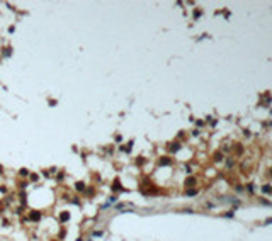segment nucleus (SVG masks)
<instances>
[{"instance_id":"f257e3e1","label":"nucleus","mask_w":272,"mask_h":241,"mask_svg":"<svg viewBox=\"0 0 272 241\" xmlns=\"http://www.w3.org/2000/svg\"><path fill=\"white\" fill-rule=\"evenodd\" d=\"M112 190H114V192H116V190H123V187H121V182H119V180H114Z\"/></svg>"},{"instance_id":"f03ea898","label":"nucleus","mask_w":272,"mask_h":241,"mask_svg":"<svg viewBox=\"0 0 272 241\" xmlns=\"http://www.w3.org/2000/svg\"><path fill=\"white\" fill-rule=\"evenodd\" d=\"M29 217H31L32 221H39V219H41V214H39V212H31Z\"/></svg>"},{"instance_id":"7ed1b4c3","label":"nucleus","mask_w":272,"mask_h":241,"mask_svg":"<svg viewBox=\"0 0 272 241\" xmlns=\"http://www.w3.org/2000/svg\"><path fill=\"white\" fill-rule=\"evenodd\" d=\"M75 189H77V190H85V183H83V182L75 183Z\"/></svg>"},{"instance_id":"20e7f679","label":"nucleus","mask_w":272,"mask_h":241,"mask_svg":"<svg viewBox=\"0 0 272 241\" xmlns=\"http://www.w3.org/2000/svg\"><path fill=\"white\" fill-rule=\"evenodd\" d=\"M60 219H61V221H68V219H70V214H68V212H61Z\"/></svg>"},{"instance_id":"39448f33","label":"nucleus","mask_w":272,"mask_h":241,"mask_svg":"<svg viewBox=\"0 0 272 241\" xmlns=\"http://www.w3.org/2000/svg\"><path fill=\"white\" fill-rule=\"evenodd\" d=\"M10 53H12V51H10L9 48H5V49H4V56H10Z\"/></svg>"},{"instance_id":"423d86ee","label":"nucleus","mask_w":272,"mask_h":241,"mask_svg":"<svg viewBox=\"0 0 272 241\" xmlns=\"http://www.w3.org/2000/svg\"><path fill=\"white\" fill-rule=\"evenodd\" d=\"M21 175H24V177H26V175H29V172H27L26 168H22V170H21Z\"/></svg>"},{"instance_id":"0eeeda50","label":"nucleus","mask_w":272,"mask_h":241,"mask_svg":"<svg viewBox=\"0 0 272 241\" xmlns=\"http://www.w3.org/2000/svg\"><path fill=\"white\" fill-rule=\"evenodd\" d=\"M77 241H82V238H78V239H77Z\"/></svg>"},{"instance_id":"6e6552de","label":"nucleus","mask_w":272,"mask_h":241,"mask_svg":"<svg viewBox=\"0 0 272 241\" xmlns=\"http://www.w3.org/2000/svg\"><path fill=\"white\" fill-rule=\"evenodd\" d=\"M0 173H2V166H0Z\"/></svg>"}]
</instances>
